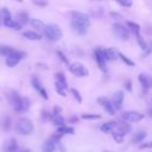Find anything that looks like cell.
Returning a JSON list of instances; mask_svg holds the SVG:
<instances>
[{
	"mask_svg": "<svg viewBox=\"0 0 152 152\" xmlns=\"http://www.w3.org/2000/svg\"><path fill=\"white\" fill-rule=\"evenodd\" d=\"M15 21H18L21 26H23V25H26V24L30 21V17H28V14H27L26 12H19V13L17 14Z\"/></svg>",
	"mask_w": 152,
	"mask_h": 152,
	"instance_id": "ac0fdd59",
	"label": "cell"
},
{
	"mask_svg": "<svg viewBox=\"0 0 152 152\" xmlns=\"http://www.w3.org/2000/svg\"><path fill=\"white\" fill-rule=\"evenodd\" d=\"M23 152H31V151H30V150H28V148H26V150H24V151H23Z\"/></svg>",
	"mask_w": 152,
	"mask_h": 152,
	"instance_id": "7bdbcfd3",
	"label": "cell"
},
{
	"mask_svg": "<svg viewBox=\"0 0 152 152\" xmlns=\"http://www.w3.org/2000/svg\"><path fill=\"white\" fill-rule=\"evenodd\" d=\"M15 131L23 135H30L34 131L33 122L28 118H20L15 124Z\"/></svg>",
	"mask_w": 152,
	"mask_h": 152,
	"instance_id": "3957f363",
	"label": "cell"
},
{
	"mask_svg": "<svg viewBox=\"0 0 152 152\" xmlns=\"http://www.w3.org/2000/svg\"><path fill=\"white\" fill-rule=\"evenodd\" d=\"M23 36L30 40H40L42 39V36L36 31H25L23 33Z\"/></svg>",
	"mask_w": 152,
	"mask_h": 152,
	"instance_id": "ffe728a7",
	"label": "cell"
},
{
	"mask_svg": "<svg viewBox=\"0 0 152 152\" xmlns=\"http://www.w3.org/2000/svg\"><path fill=\"white\" fill-rule=\"evenodd\" d=\"M97 101H99V103L102 106V108H104V110H107L110 115H114V114H115V109H114L112 102H110L108 99H106V97H99Z\"/></svg>",
	"mask_w": 152,
	"mask_h": 152,
	"instance_id": "5bb4252c",
	"label": "cell"
},
{
	"mask_svg": "<svg viewBox=\"0 0 152 152\" xmlns=\"http://www.w3.org/2000/svg\"><path fill=\"white\" fill-rule=\"evenodd\" d=\"M14 51H15V49H13V48L10 46V45H0V55H1V56L7 57V56H10L11 53H13Z\"/></svg>",
	"mask_w": 152,
	"mask_h": 152,
	"instance_id": "cb8c5ba5",
	"label": "cell"
},
{
	"mask_svg": "<svg viewBox=\"0 0 152 152\" xmlns=\"http://www.w3.org/2000/svg\"><path fill=\"white\" fill-rule=\"evenodd\" d=\"M8 19H12V15H11L10 11L7 8H1L0 10V20H2V23H4Z\"/></svg>",
	"mask_w": 152,
	"mask_h": 152,
	"instance_id": "83f0119b",
	"label": "cell"
},
{
	"mask_svg": "<svg viewBox=\"0 0 152 152\" xmlns=\"http://www.w3.org/2000/svg\"><path fill=\"white\" fill-rule=\"evenodd\" d=\"M114 129H116V131H115L116 133H119L120 135L125 137L127 133L131 132V126H129L127 122H125V121H122V122H116Z\"/></svg>",
	"mask_w": 152,
	"mask_h": 152,
	"instance_id": "9a60e30c",
	"label": "cell"
},
{
	"mask_svg": "<svg viewBox=\"0 0 152 152\" xmlns=\"http://www.w3.org/2000/svg\"><path fill=\"white\" fill-rule=\"evenodd\" d=\"M152 52V40L148 42V44H146V49H145V55H148Z\"/></svg>",
	"mask_w": 152,
	"mask_h": 152,
	"instance_id": "d590c367",
	"label": "cell"
},
{
	"mask_svg": "<svg viewBox=\"0 0 152 152\" xmlns=\"http://www.w3.org/2000/svg\"><path fill=\"white\" fill-rule=\"evenodd\" d=\"M146 138V132L145 131H138L133 134L132 137V142L133 144H140L142 142V140Z\"/></svg>",
	"mask_w": 152,
	"mask_h": 152,
	"instance_id": "2e32d148",
	"label": "cell"
},
{
	"mask_svg": "<svg viewBox=\"0 0 152 152\" xmlns=\"http://www.w3.org/2000/svg\"><path fill=\"white\" fill-rule=\"evenodd\" d=\"M31 83H32V86H33V88L42 95V97L43 99H45V100H48V93H46V90L44 89V87L42 86V83H40V81H39V78L38 77H36V76H33L32 77V80H31Z\"/></svg>",
	"mask_w": 152,
	"mask_h": 152,
	"instance_id": "8fae6325",
	"label": "cell"
},
{
	"mask_svg": "<svg viewBox=\"0 0 152 152\" xmlns=\"http://www.w3.org/2000/svg\"><path fill=\"white\" fill-rule=\"evenodd\" d=\"M81 118L86 119V120H96V119H101V115H99V114H82Z\"/></svg>",
	"mask_w": 152,
	"mask_h": 152,
	"instance_id": "4dcf8cb0",
	"label": "cell"
},
{
	"mask_svg": "<svg viewBox=\"0 0 152 152\" xmlns=\"http://www.w3.org/2000/svg\"><path fill=\"white\" fill-rule=\"evenodd\" d=\"M51 119H52V121H53V124L56 126H58V127L64 126V119L61 116V114H52Z\"/></svg>",
	"mask_w": 152,
	"mask_h": 152,
	"instance_id": "4316f807",
	"label": "cell"
},
{
	"mask_svg": "<svg viewBox=\"0 0 152 152\" xmlns=\"http://www.w3.org/2000/svg\"><path fill=\"white\" fill-rule=\"evenodd\" d=\"M34 5H38V6H46L48 2H40V1H33Z\"/></svg>",
	"mask_w": 152,
	"mask_h": 152,
	"instance_id": "60d3db41",
	"label": "cell"
},
{
	"mask_svg": "<svg viewBox=\"0 0 152 152\" xmlns=\"http://www.w3.org/2000/svg\"><path fill=\"white\" fill-rule=\"evenodd\" d=\"M4 25L10 27V28H12V30H17V31L21 28V25L18 21H15V19H8V20L4 21Z\"/></svg>",
	"mask_w": 152,
	"mask_h": 152,
	"instance_id": "7402d4cb",
	"label": "cell"
},
{
	"mask_svg": "<svg viewBox=\"0 0 152 152\" xmlns=\"http://www.w3.org/2000/svg\"><path fill=\"white\" fill-rule=\"evenodd\" d=\"M55 78H56V82H55V83H58V84L62 86L64 89L68 88V82H66V78H65L64 74H62V72H57V74L55 75Z\"/></svg>",
	"mask_w": 152,
	"mask_h": 152,
	"instance_id": "d6986e66",
	"label": "cell"
},
{
	"mask_svg": "<svg viewBox=\"0 0 152 152\" xmlns=\"http://www.w3.org/2000/svg\"><path fill=\"white\" fill-rule=\"evenodd\" d=\"M122 102H124V93L121 90L115 91L114 95H113V101H112V104H113L114 109L119 110L122 106Z\"/></svg>",
	"mask_w": 152,
	"mask_h": 152,
	"instance_id": "7c38bea8",
	"label": "cell"
},
{
	"mask_svg": "<svg viewBox=\"0 0 152 152\" xmlns=\"http://www.w3.org/2000/svg\"><path fill=\"white\" fill-rule=\"evenodd\" d=\"M19 146L14 138L7 139L2 145V152H18Z\"/></svg>",
	"mask_w": 152,
	"mask_h": 152,
	"instance_id": "30bf717a",
	"label": "cell"
},
{
	"mask_svg": "<svg viewBox=\"0 0 152 152\" xmlns=\"http://www.w3.org/2000/svg\"><path fill=\"white\" fill-rule=\"evenodd\" d=\"M69 70L72 75L77 76V77H84V76H88V74H89L88 69L80 62H75V63L69 64Z\"/></svg>",
	"mask_w": 152,
	"mask_h": 152,
	"instance_id": "8992f818",
	"label": "cell"
},
{
	"mask_svg": "<svg viewBox=\"0 0 152 152\" xmlns=\"http://www.w3.org/2000/svg\"><path fill=\"white\" fill-rule=\"evenodd\" d=\"M30 24H31V26L33 27V28H37V30H40V31H43L44 30V27H45V24L42 21V20H39V19H30V21H28Z\"/></svg>",
	"mask_w": 152,
	"mask_h": 152,
	"instance_id": "d4e9b609",
	"label": "cell"
},
{
	"mask_svg": "<svg viewBox=\"0 0 152 152\" xmlns=\"http://www.w3.org/2000/svg\"><path fill=\"white\" fill-rule=\"evenodd\" d=\"M90 26V18L88 14L82 12H72L71 13V28L80 36L87 33Z\"/></svg>",
	"mask_w": 152,
	"mask_h": 152,
	"instance_id": "6da1fadb",
	"label": "cell"
},
{
	"mask_svg": "<svg viewBox=\"0 0 152 152\" xmlns=\"http://www.w3.org/2000/svg\"><path fill=\"white\" fill-rule=\"evenodd\" d=\"M138 78H139V82L141 83V86L144 87L145 90H148V89L152 88V77H151L148 74L141 72Z\"/></svg>",
	"mask_w": 152,
	"mask_h": 152,
	"instance_id": "4fadbf2b",
	"label": "cell"
},
{
	"mask_svg": "<svg viewBox=\"0 0 152 152\" xmlns=\"http://www.w3.org/2000/svg\"><path fill=\"white\" fill-rule=\"evenodd\" d=\"M113 138H114V140L116 141V142H122V140H124V137L122 135H120L119 133H116V132H114L113 133Z\"/></svg>",
	"mask_w": 152,
	"mask_h": 152,
	"instance_id": "e575fe53",
	"label": "cell"
},
{
	"mask_svg": "<svg viewBox=\"0 0 152 152\" xmlns=\"http://www.w3.org/2000/svg\"><path fill=\"white\" fill-rule=\"evenodd\" d=\"M70 91L72 93V95L75 96V99L77 100V102H80V103H81V102H82V97H81V95H80L78 90H76L75 88H71V89H70Z\"/></svg>",
	"mask_w": 152,
	"mask_h": 152,
	"instance_id": "836d02e7",
	"label": "cell"
},
{
	"mask_svg": "<svg viewBox=\"0 0 152 152\" xmlns=\"http://www.w3.org/2000/svg\"><path fill=\"white\" fill-rule=\"evenodd\" d=\"M44 34L45 37L49 39V40H52V42H56V40H59L63 36L62 33V30L58 25L56 24H49V25H45L44 27Z\"/></svg>",
	"mask_w": 152,
	"mask_h": 152,
	"instance_id": "277c9868",
	"label": "cell"
},
{
	"mask_svg": "<svg viewBox=\"0 0 152 152\" xmlns=\"http://www.w3.org/2000/svg\"><path fill=\"white\" fill-rule=\"evenodd\" d=\"M23 57H24V53H23L21 51L15 50L13 53H11L10 56L6 57V64H7V66H8V68H14V66L21 61Z\"/></svg>",
	"mask_w": 152,
	"mask_h": 152,
	"instance_id": "ba28073f",
	"label": "cell"
},
{
	"mask_svg": "<svg viewBox=\"0 0 152 152\" xmlns=\"http://www.w3.org/2000/svg\"><path fill=\"white\" fill-rule=\"evenodd\" d=\"M103 152H113V151H110V150H104Z\"/></svg>",
	"mask_w": 152,
	"mask_h": 152,
	"instance_id": "ee69618b",
	"label": "cell"
},
{
	"mask_svg": "<svg viewBox=\"0 0 152 152\" xmlns=\"http://www.w3.org/2000/svg\"><path fill=\"white\" fill-rule=\"evenodd\" d=\"M56 133H58V134H61V135H63V134H74V128L64 125V126H62V127H58Z\"/></svg>",
	"mask_w": 152,
	"mask_h": 152,
	"instance_id": "484cf974",
	"label": "cell"
},
{
	"mask_svg": "<svg viewBox=\"0 0 152 152\" xmlns=\"http://www.w3.org/2000/svg\"><path fill=\"white\" fill-rule=\"evenodd\" d=\"M57 55L59 56V58H61V59H62V61H63L64 63H66V64H69V61H68V59L65 58V56L63 55V52H62V51H57Z\"/></svg>",
	"mask_w": 152,
	"mask_h": 152,
	"instance_id": "8d00e7d4",
	"label": "cell"
},
{
	"mask_svg": "<svg viewBox=\"0 0 152 152\" xmlns=\"http://www.w3.org/2000/svg\"><path fill=\"white\" fill-rule=\"evenodd\" d=\"M55 88H56V91H57L61 96H65V89H64L62 86H59L58 83H55Z\"/></svg>",
	"mask_w": 152,
	"mask_h": 152,
	"instance_id": "d6a6232c",
	"label": "cell"
},
{
	"mask_svg": "<svg viewBox=\"0 0 152 152\" xmlns=\"http://www.w3.org/2000/svg\"><path fill=\"white\" fill-rule=\"evenodd\" d=\"M113 33L120 40H128L129 38V30L121 23H115L113 25Z\"/></svg>",
	"mask_w": 152,
	"mask_h": 152,
	"instance_id": "5b68a950",
	"label": "cell"
},
{
	"mask_svg": "<svg viewBox=\"0 0 152 152\" xmlns=\"http://www.w3.org/2000/svg\"><path fill=\"white\" fill-rule=\"evenodd\" d=\"M147 147H152V141H148L147 144H141L140 148H147Z\"/></svg>",
	"mask_w": 152,
	"mask_h": 152,
	"instance_id": "ab89813d",
	"label": "cell"
},
{
	"mask_svg": "<svg viewBox=\"0 0 152 152\" xmlns=\"http://www.w3.org/2000/svg\"><path fill=\"white\" fill-rule=\"evenodd\" d=\"M1 127H2L5 131H8V129L11 128V119H10V116H5V118H2Z\"/></svg>",
	"mask_w": 152,
	"mask_h": 152,
	"instance_id": "f546056e",
	"label": "cell"
},
{
	"mask_svg": "<svg viewBox=\"0 0 152 152\" xmlns=\"http://www.w3.org/2000/svg\"><path fill=\"white\" fill-rule=\"evenodd\" d=\"M147 113H148L150 116H152V108H148V109H147Z\"/></svg>",
	"mask_w": 152,
	"mask_h": 152,
	"instance_id": "b9f144b4",
	"label": "cell"
},
{
	"mask_svg": "<svg viewBox=\"0 0 152 152\" xmlns=\"http://www.w3.org/2000/svg\"><path fill=\"white\" fill-rule=\"evenodd\" d=\"M43 152H53L55 151V148H56V142L50 138V139H48L44 144H43Z\"/></svg>",
	"mask_w": 152,
	"mask_h": 152,
	"instance_id": "e0dca14e",
	"label": "cell"
},
{
	"mask_svg": "<svg viewBox=\"0 0 152 152\" xmlns=\"http://www.w3.org/2000/svg\"><path fill=\"white\" fill-rule=\"evenodd\" d=\"M118 56H119V57H120V58H121V59H122V61H124L126 64H128V65H132V66L134 65V62H133V61H131V59H129L127 56H125L124 53H121V52H118Z\"/></svg>",
	"mask_w": 152,
	"mask_h": 152,
	"instance_id": "1f68e13d",
	"label": "cell"
},
{
	"mask_svg": "<svg viewBox=\"0 0 152 152\" xmlns=\"http://www.w3.org/2000/svg\"><path fill=\"white\" fill-rule=\"evenodd\" d=\"M118 4L121 5V6H124V7H129V6H132V1H119Z\"/></svg>",
	"mask_w": 152,
	"mask_h": 152,
	"instance_id": "74e56055",
	"label": "cell"
},
{
	"mask_svg": "<svg viewBox=\"0 0 152 152\" xmlns=\"http://www.w3.org/2000/svg\"><path fill=\"white\" fill-rule=\"evenodd\" d=\"M104 55H106L107 61H113L116 58L118 52H115L113 49H104Z\"/></svg>",
	"mask_w": 152,
	"mask_h": 152,
	"instance_id": "f1b7e54d",
	"label": "cell"
},
{
	"mask_svg": "<svg viewBox=\"0 0 152 152\" xmlns=\"http://www.w3.org/2000/svg\"><path fill=\"white\" fill-rule=\"evenodd\" d=\"M125 88L127 89V91H131V90H132V88H131V81H129V80H127V81L125 82Z\"/></svg>",
	"mask_w": 152,
	"mask_h": 152,
	"instance_id": "f35d334b",
	"label": "cell"
},
{
	"mask_svg": "<svg viewBox=\"0 0 152 152\" xmlns=\"http://www.w3.org/2000/svg\"><path fill=\"white\" fill-rule=\"evenodd\" d=\"M8 102L12 104V107L14 108L15 112L21 113V112H26L30 107V101L27 97H21L17 91L12 90L10 91V94L7 95Z\"/></svg>",
	"mask_w": 152,
	"mask_h": 152,
	"instance_id": "7a4b0ae2",
	"label": "cell"
},
{
	"mask_svg": "<svg viewBox=\"0 0 152 152\" xmlns=\"http://www.w3.org/2000/svg\"><path fill=\"white\" fill-rule=\"evenodd\" d=\"M94 56H95V59L100 66V69L102 71H106V62H107V58H106V55H104V49H101V48H97L95 51H94Z\"/></svg>",
	"mask_w": 152,
	"mask_h": 152,
	"instance_id": "9c48e42d",
	"label": "cell"
},
{
	"mask_svg": "<svg viewBox=\"0 0 152 152\" xmlns=\"http://www.w3.org/2000/svg\"><path fill=\"white\" fill-rule=\"evenodd\" d=\"M115 125H116V122H115V121H108V122L103 124V125L100 127V129H101L102 132H104V133H108V132L114 131Z\"/></svg>",
	"mask_w": 152,
	"mask_h": 152,
	"instance_id": "603a6c76",
	"label": "cell"
},
{
	"mask_svg": "<svg viewBox=\"0 0 152 152\" xmlns=\"http://www.w3.org/2000/svg\"><path fill=\"white\" fill-rule=\"evenodd\" d=\"M127 28H128L129 31H132L135 37H139V36H140V34H139V33H140V26H139L137 23L127 21Z\"/></svg>",
	"mask_w": 152,
	"mask_h": 152,
	"instance_id": "44dd1931",
	"label": "cell"
},
{
	"mask_svg": "<svg viewBox=\"0 0 152 152\" xmlns=\"http://www.w3.org/2000/svg\"><path fill=\"white\" fill-rule=\"evenodd\" d=\"M121 119L124 121H128V122H137L144 119V114L137 110H126L121 114Z\"/></svg>",
	"mask_w": 152,
	"mask_h": 152,
	"instance_id": "52a82bcc",
	"label": "cell"
}]
</instances>
